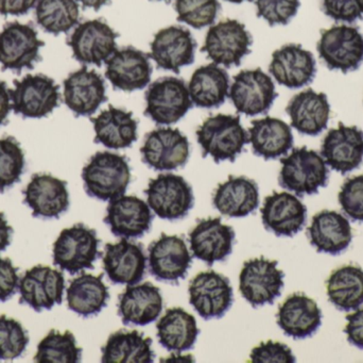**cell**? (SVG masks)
<instances>
[{
  "mask_svg": "<svg viewBox=\"0 0 363 363\" xmlns=\"http://www.w3.org/2000/svg\"><path fill=\"white\" fill-rule=\"evenodd\" d=\"M82 179L87 195L106 202L125 195L131 168L125 156L100 151L83 168Z\"/></svg>",
  "mask_w": 363,
  "mask_h": 363,
  "instance_id": "cell-1",
  "label": "cell"
},
{
  "mask_svg": "<svg viewBox=\"0 0 363 363\" xmlns=\"http://www.w3.org/2000/svg\"><path fill=\"white\" fill-rule=\"evenodd\" d=\"M196 138L203 157L211 156L216 163L234 162L250 143L240 117L230 114H216L205 119L196 130Z\"/></svg>",
  "mask_w": 363,
  "mask_h": 363,
  "instance_id": "cell-2",
  "label": "cell"
},
{
  "mask_svg": "<svg viewBox=\"0 0 363 363\" xmlns=\"http://www.w3.org/2000/svg\"><path fill=\"white\" fill-rule=\"evenodd\" d=\"M281 163L279 185L298 196L313 195L328 185L330 170L324 158L315 151L298 147L281 158Z\"/></svg>",
  "mask_w": 363,
  "mask_h": 363,
  "instance_id": "cell-3",
  "label": "cell"
},
{
  "mask_svg": "<svg viewBox=\"0 0 363 363\" xmlns=\"http://www.w3.org/2000/svg\"><path fill=\"white\" fill-rule=\"evenodd\" d=\"M99 244L96 230L76 224L62 230L53 244V264L72 275L86 269L93 270L96 260L102 256Z\"/></svg>",
  "mask_w": 363,
  "mask_h": 363,
  "instance_id": "cell-4",
  "label": "cell"
},
{
  "mask_svg": "<svg viewBox=\"0 0 363 363\" xmlns=\"http://www.w3.org/2000/svg\"><path fill=\"white\" fill-rule=\"evenodd\" d=\"M317 49L330 70L354 72L363 63V34L352 26H334L321 32Z\"/></svg>",
  "mask_w": 363,
  "mask_h": 363,
  "instance_id": "cell-5",
  "label": "cell"
},
{
  "mask_svg": "<svg viewBox=\"0 0 363 363\" xmlns=\"http://www.w3.org/2000/svg\"><path fill=\"white\" fill-rule=\"evenodd\" d=\"M253 43L245 26L236 19H225L211 26L201 51L217 65L224 67L240 65L249 55Z\"/></svg>",
  "mask_w": 363,
  "mask_h": 363,
  "instance_id": "cell-6",
  "label": "cell"
},
{
  "mask_svg": "<svg viewBox=\"0 0 363 363\" xmlns=\"http://www.w3.org/2000/svg\"><path fill=\"white\" fill-rule=\"evenodd\" d=\"M277 264L279 262L267 259L264 256L243 264L239 289L241 296L254 308L273 305L281 296L285 274L277 268Z\"/></svg>",
  "mask_w": 363,
  "mask_h": 363,
  "instance_id": "cell-7",
  "label": "cell"
},
{
  "mask_svg": "<svg viewBox=\"0 0 363 363\" xmlns=\"http://www.w3.org/2000/svg\"><path fill=\"white\" fill-rule=\"evenodd\" d=\"M12 109L26 119H42L60 104L59 85L45 75H27L10 89Z\"/></svg>",
  "mask_w": 363,
  "mask_h": 363,
  "instance_id": "cell-8",
  "label": "cell"
},
{
  "mask_svg": "<svg viewBox=\"0 0 363 363\" xmlns=\"http://www.w3.org/2000/svg\"><path fill=\"white\" fill-rule=\"evenodd\" d=\"M145 194L155 215L168 221L184 219L194 204L191 185L179 175L161 174L151 179Z\"/></svg>",
  "mask_w": 363,
  "mask_h": 363,
  "instance_id": "cell-9",
  "label": "cell"
},
{
  "mask_svg": "<svg viewBox=\"0 0 363 363\" xmlns=\"http://www.w3.org/2000/svg\"><path fill=\"white\" fill-rule=\"evenodd\" d=\"M145 114L159 125L178 123L192 108L185 81L163 77L150 85L146 92Z\"/></svg>",
  "mask_w": 363,
  "mask_h": 363,
  "instance_id": "cell-10",
  "label": "cell"
},
{
  "mask_svg": "<svg viewBox=\"0 0 363 363\" xmlns=\"http://www.w3.org/2000/svg\"><path fill=\"white\" fill-rule=\"evenodd\" d=\"M44 42L35 28L18 21L6 23L0 31V64L2 70L21 72L32 70L40 60Z\"/></svg>",
  "mask_w": 363,
  "mask_h": 363,
  "instance_id": "cell-11",
  "label": "cell"
},
{
  "mask_svg": "<svg viewBox=\"0 0 363 363\" xmlns=\"http://www.w3.org/2000/svg\"><path fill=\"white\" fill-rule=\"evenodd\" d=\"M230 89L228 96L236 110L249 117L268 112L277 97L274 82L260 68L241 70Z\"/></svg>",
  "mask_w": 363,
  "mask_h": 363,
  "instance_id": "cell-12",
  "label": "cell"
},
{
  "mask_svg": "<svg viewBox=\"0 0 363 363\" xmlns=\"http://www.w3.org/2000/svg\"><path fill=\"white\" fill-rule=\"evenodd\" d=\"M117 38L118 33L106 21L93 19L77 26L67 44L77 61L101 66L117 50Z\"/></svg>",
  "mask_w": 363,
  "mask_h": 363,
  "instance_id": "cell-13",
  "label": "cell"
},
{
  "mask_svg": "<svg viewBox=\"0 0 363 363\" xmlns=\"http://www.w3.org/2000/svg\"><path fill=\"white\" fill-rule=\"evenodd\" d=\"M143 162L155 170H174L183 168L190 156L188 139L179 129L159 128L145 138L140 148Z\"/></svg>",
  "mask_w": 363,
  "mask_h": 363,
  "instance_id": "cell-14",
  "label": "cell"
},
{
  "mask_svg": "<svg viewBox=\"0 0 363 363\" xmlns=\"http://www.w3.org/2000/svg\"><path fill=\"white\" fill-rule=\"evenodd\" d=\"M234 293L228 277L215 271L201 272L189 286V303L202 319H221L230 310Z\"/></svg>",
  "mask_w": 363,
  "mask_h": 363,
  "instance_id": "cell-15",
  "label": "cell"
},
{
  "mask_svg": "<svg viewBox=\"0 0 363 363\" xmlns=\"http://www.w3.org/2000/svg\"><path fill=\"white\" fill-rule=\"evenodd\" d=\"M192 258L185 241L163 234L148 249L149 272L157 281L176 283L185 279Z\"/></svg>",
  "mask_w": 363,
  "mask_h": 363,
  "instance_id": "cell-16",
  "label": "cell"
},
{
  "mask_svg": "<svg viewBox=\"0 0 363 363\" xmlns=\"http://www.w3.org/2000/svg\"><path fill=\"white\" fill-rule=\"evenodd\" d=\"M18 289L19 304L28 305L36 313H40L43 309L50 310L55 305L62 304L65 278L63 273L38 264L21 277Z\"/></svg>",
  "mask_w": 363,
  "mask_h": 363,
  "instance_id": "cell-17",
  "label": "cell"
},
{
  "mask_svg": "<svg viewBox=\"0 0 363 363\" xmlns=\"http://www.w3.org/2000/svg\"><path fill=\"white\" fill-rule=\"evenodd\" d=\"M321 156L332 170L342 175L353 172L363 161V131L339 123L324 136Z\"/></svg>",
  "mask_w": 363,
  "mask_h": 363,
  "instance_id": "cell-18",
  "label": "cell"
},
{
  "mask_svg": "<svg viewBox=\"0 0 363 363\" xmlns=\"http://www.w3.org/2000/svg\"><path fill=\"white\" fill-rule=\"evenodd\" d=\"M23 194L34 217L59 219L69 208L67 183L52 175H33Z\"/></svg>",
  "mask_w": 363,
  "mask_h": 363,
  "instance_id": "cell-19",
  "label": "cell"
},
{
  "mask_svg": "<svg viewBox=\"0 0 363 363\" xmlns=\"http://www.w3.org/2000/svg\"><path fill=\"white\" fill-rule=\"evenodd\" d=\"M106 63V78L115 89L133 92L144 89L150 82L152 75L150 55L135 47L117 49Z\"/></svg>",
  "mask_w": 363,
  "mask_h": 363,
  "instance_id": "cell-20",
  "label": "cell"
},
{
  "mask_svg": "<svg viewBox=\"0 0 363 363\" xmlns=\"http://www.w3.org/2000/svg\"><path fill=\"white\" fill-rule=\"evenodd\" d=\"M269 72L279 85L300 89L313 82L317 63L313 53L302 45L287 44L273 53Z\"/></svg>",
  "mask_w": 363,
  "mask_h": 363,
  "instance_id": "cell-21",
  "label": "cell"
},
{
  "mask_svg": "<svg viewBox=\"0 0 363 363\" xmlns=\"http://www.w3.org/2000/svg\"><path fill=\"white\" fill-rule=\"evenodd\" d=\"M150 48L157 67L179 74L182 67L194 63L196 43L189 30L170 26L155 34Z\"/></svg>",
  "mask_w": 363,
  "mask_h": 363,
  "instance_id": "cell-22",
  "label": "cell"
},
{
  "mask_svg": "<svg viewBox=\"0 0 363 363\" xmlns=\"http://www.w3.org/2000/svg\"><path fill=\"white\" fill-rule=\"evenodd\" d=\"M235 236L233 227L222 223L220 217L201 220L189 232L190 249L194 257L211 266L232 254Z\"/></svg>",
  "mask_w": 363,
  "mask_h": 363,
  "instance_id": "cell-23",
  "label": "cell"
},
{
  "mask_svg": "<svg viewBox=\"0 0 363 363\" xmlns=\"http://www.w3.org/2000/svg\"><path fill=\"white\" fill-rule=\"evenodd\" d=\"M63 85L64 102L76 117H91L108 100L104 79L85 66L68 75Z\"/></svg>",
  "mask_w": 363,
  "mask_h": 363,
  "instance_id": "cell-24",
  "label": "cell"
},
{
  "mask_svg": "<svg viewBox=\"0 0 363 363\" xmlns=\"http://www.w3.org/2000/svg\"><path fill=\"white\" fill-rule=\"evenodd\" d=\"M260 213L264 228L277 237L291 238L306 225V206L288 192L267 196Z\"/></svg>",
  "mask_w": 363,
  "mask_h": 363,
  "instance_id": "cell-25",
  "label": "cell"
},
{
  "mask_svg": "<svg viewBox=\"0 0 363 363\" xmlns=\"http://www.w3.org/2000/svg\"><path fill=\"white\" fill-rule=\"evenodd\" d=\"M152 221L150 207L136 196L123 195L111 200L104 217L112 234L123 239L142 238L150 230Z\"/></svg>",
  "mask_w": 363,
  "mask_h": 363,
  "instance_id": "cell-26",
  "label": "cell"
},
{
  "mask_svg": "<svg viewBox=\"0 0 363 363\" xmlns=\"http://www.w3.org/2000/svg\"><path fill=\"white\" fill-rule=\"evenodd\" d=\"M146 268L147 256L142 244L127 239H121L116 244H106L104 270L114 285H138L144 278Z\"/></svg>",
  "mask_w": 363,
  "mask_h": 363,
  "instance_id": "cell-27",
  "label": "cell"
},
{
  "mask_svg": "<svg viewBox=\"0 0 363 363\" xmlns=\"http://www.w3.org/2000/svg\"><path fill=\"white\" fill-rule=\"evenodd\" d=\"M118 298V315L125 325H149L157 321L163 310L161 291L149 281L128 286Z\"/></svg>",
  "mask_w": 363,
  "mask_h": 363,
  "instance_id": "cell-28",
  "label": "cell"
},
{
  "mask_svg": "<svg viewBox=\"0 0 363 363\" xmlns=\"http://www.w3.org/2000/svg\"><path fill=\"white\" fill-rule=\"evenodd\" d=\"M286 112L294 129L305 136H317L328 128L330 104L326 94L307 89L290 99Z\"/></svg>",
  "mask_w": 363,
  "mask_h": 363,
  "instance_id": "cell-29",
  "label": "cell"
},
{
  "mask_svg": "<svg viewBox=\"0 0 363 363\" xmlns=\"http://www.w3.org/2000/svg\"><path fill=\"white\" fill-rule=\"evenodd\" d=\"M277 324L286 336L303 340L313 336L322 325V311L313 298L292 294L279 306Z\"/></svg>",
  "mask_w": 363,
  "mask_h": 363,
  "instance_id": "cell-30",
  "label": "cell"
},
{
  "mask_svg": "<svg viewBox=\"0 0 363 363\" xmlns=\"http://www.w3.org/2000/svg\"><path fill=\"white\" fill-rule=\"evenodd\" d=\"M311 244L318 253L337 256L345 251L353 240L351 224L336 211L323 210L313 217L307 229Z\"/></svg>",
  "mask_w": 363,
  "mask_h": 363,
  "instance_id": "cell-31",
  "label": "cell"
},
{
  "mask_svg": "<svg viewBox=\"0 0 363 363\" xmlns=\"http://www.w3.org/2000/svg\"><path fill=\"white\" fill-rule=\"evenodd\" d=\"M213 204L221 215L228 217H245L253 213L259 205L257 183L247 177H228L220 183L213 196Z\"/></svg>",
  "mask_w": 363,
  "mask_h": 363,
  "instance_id": "cell-32",
  "label": "cell"
},
{
  "mask_svg": "<svg viewBox=\"0 0 363 363\" xmlns=\"http://www.w3.org/2000/svg\"><path fill=\"white\" fill-rule=\"evenodd\" d=\"M249 134L253 153L264 160L277 159L287 155L294 147L291 128L275 117H267L252 121Z\"/></svg>",
  "mask_w": 363,
  "mask_h": 363,
  "instance_id": "cell-33",
  "label": "cell"
},
{
  "mask_svg": "<svg viewBox=\"0 0 363 363\" xmlns=\"http://www.w3.org/2000/svg\"><path fill=\"white\" fill-rule=\"evenodd\" d=\"M91 121L95 129V143L108 148H128L138 140V121L131 112L123 109L110 106Z\"/></svg>",
  "mask_w": 363,
  "mask_h": 363,
  "instance_id": "cell-34",
  "label": "cell"
},
{
  "mask_svg": "<svg viewBox=\"0 0 363 363\" xmlns=\"http://www.w3.org/2000/svg\"><path fill=\"white\" fill-rule=\"evenodd\" d=\"M230 76L217 64L211 63L194 70L188 85L190 99L199 108H218L225 102Z\"/></svg>",
  "mask_w": 363,
  "mask_h": 363,
  "instance_id": "cell-35",
  "label": "cell"
},
{
  "mask_svg": "<svg viewBox=\"0 0 363 363\" xmlns=\"http://www.w3.org/2000/svg\"><path fill=\"white\" fill-rule=\"evenodd\" d=\"M157 330L160 345L177 354L191 350L200 332L194 315L180 307L167 309Z\"/></svg>",
  "mask_w": 363,
  "mask_h": 363,
  "instance_id": "cell-36",
  "label": "cell"
},
{
  "mask_svg": "<svg viewBox=\"0 0 363 363\" xmlns=\"http://www.w3.org/2000/svg\"><path fill=\"white\" fill-rule=\"evenodd\" d=\"M110 293L104 283V274L99 276L82 273L70 281L67 289V305L70 310L83 318L93 317L106 307Z\"/></svg>",
  "mask_w": 363,
  "mask_h": 363,
  "instance_id": "cell-37",
  "label": "cell"
},
{
  "mask_svg": "<svg viewBox=\"0 0 363 363\" xmlns=\"http://www.w3.org/2000/svg\"><path fill=\"white\" fill-rule=\"evenodd\" d=\"M152 339L144 334L133 332H114L102 347L104 363H151L155 354L151 349Z\"/></svg>",
  "mask_w": 363,
  "mask_h": 363,
  "instance_id": "cell-38",
  "label": "cell"
},
{
  "mask_svg": "<svg viewBox=\"0 0 363 363\" xmlns=\"http://www.w3.org/2000/svg\"><path fill=\"white\" fill-rule=\"evenodd\" d=\"M330 302L340 311L357 310L363 305V270L357 266L337 269L326 281Z\"/></svg>",
  "mask_w": 363,
  "mask_h": 363,
  "instance_id": "cell-39",
  "label": "cell"
},
{
  "mask_svg": "<svg viewBox=\"0 0 363 363\" xmlns=\"http://www.w3.org/2000/svg\"><path fill=\"white\" fill-rule=\"evenodd\" d=\"M78 0H38L35 18L38 25L53 36L72 30L79 23Z\"/></svg>",
  "mask_w": 363,
  "mask_h": 363,
  "instance_id": "cell-40",
  "label": "cell"
},
{
  "mask_svg": "<svg viewBox=\"0 0 363 363\" xmlns=\"http://www.w3.org/2000/svg\"><path fill=\"white\" fill-rule=\"evenodd\" d=\"M82 349L77 347L70 332L51 330L38 347L34 362L40 363H77L81 362Z\"/></svg>",
  "mask_w": 363,
  "mask_h": 363,
  "instance_id": "cell-41",
  "label": "cell"
},
{
  "mask_svg": "<svg viewBox=\"0 0 363 363\" xmlns=\"http://www.w3.org/2000/svg\"><path fill=\"white\" fill-rule=\"evenodd\" d=\"M25 153L13 136L0 139V193L21 180L25 170Z\"/></svg>",
  "mask_w": 363,
  "mask_h": 363,
  "instance_id": "cell-42",
  "label": "cell"
},
{
  "mask_svg": "<svg viewBox=\"0 0 363 363\" xmlns=\"http://www.w3.org/2000/svg\"><path fill=\"white\" fill-rule=\"evenodd\" d=\"M178 21L196 29L213 25L221 6L218 0H176Z\"/></svg>",
  "mask_w": 363,
  "mask_h": 363,
  "instance_id": "cell-43",
  "label": "cell"
},
{
  "mask_svg": "<svg viewBox=\"0 0 363 363\" xmlns=\"http://www.w3.org/2000/svg\"><path fill=\"white\" fill-rule=\"evenodd\" d=\"M29 343L27 330L16 320L0 317V360L21 357Z\"/></svg>",
  "mask_w": 363,
  "mask_h": 363,
  "instance_id": "cell-44",
  "label": "cell"
},
{
  "mask_svg": "<svg viewBox=\"0 0 363 363\" xmlns=\"http://www.w3.org/2000/svg\"><path fill=\"white\" fill-rule=\"evenodd\" d=\"M300 6V0H256L258 16L270 26L287 25Z\"/></svg>",
  "mask_w": 363,
  "mask_h": 363,
  "instance_id": "cell-45",
  "label": "cell"
},
{
  "mask_svg": "<svg viewBox=\"0 0 363 363\" xmlns=\"http://www.w3.org/2000/svg\"><path fill=\"white\" fill-rule=\"evenodd\" d=\"M338 198L343 212L353 221L363 223V175L345 180Z\"/></svg>",
  "mask_w": 363,
  "mask_h": 363,
  "instance_id": "cell-46",
  "label": "cell"
},
{
  "mask_svg": "<svg viewBox=\"0 0 363 363\" xmlns=\"http://www.w3.org/2000/svg\"><path fill=\"white\" fill-rule=\"evenodd\" d=\"M322 10L334 21L353 23L363 18V0H322Z\"/></svg>",
  "mask_w": 363,
  "mask_h": 363,
  "instance_id": "cell-47",
  "label": "cell"
},
{
  "mask_svg": "<svg viewBox=\"0 0 363 363\" xmlns=\"http://www.w3.org/2000/svg\"><path fill=\"white\" fill-rule=\"evenodd\" d=\"M251 362L253 363H294L296 362L291 350L284 343L267 341L254 347Z\"/></svg>",
  "mask_w": 363,
  "mask_h": 363,
  "instance_id": "cell-48",
  "label": "cell"
},
{
  "mask_svg": "<svg viewBox=\"0 0 363 363\" xmlns=\"http://www.w3.org/2000/svg\"><path fill=\"white\" fill-rule=\"evenodd\" d=\"M18 269L9 258H0V303L10 300L18 288Z\"/></svg>",
  "mask_w": 363,
  "mask_h": 363,
  "instance_id": "cell-49",
  "label": "cell"
},
{
  "mask_svg": "<svg viewBox=\"0 0 363 363\" xmlns=\"http://www.w3.org/2000/svg\"><path fill=\"white\" fill-rule=\"evenodd\" d=\"M347 324L345 332L347 341L354 347L363 350V308L357 309L355 313L347 315Z\"/></svg>",
  "mask_w": 363,
  "mask_h": 363,
  "instance_id": "cell-50",
  "label": "cell"
},
{
  "mask_svg": "<svg viewBox=\"0 0 363 363\" xmlns=\"http://www.w3.org/2000/svg\"><path fill=\"white\" fill-rule=\"evenodd\" d=\"M38 4V0H0V14L25 15Z\"/></svg>",
  "mask_w": 363,
  "mask_h": 363,
  "instance_id": "cell-51",
  "label": "cell"
},
{
  "mask_svg": "<svg viewBox=\"0 0 363 363\" xmlns=\"http://www.w3.org/2000/svg\"><path fill=\"white\" fill-rule=\"evenodd\" d=\"M10 89L6 87L4 81L0 80V126L6 124L10 114L12 104H11Z\"/></svg>",
  "mask_w": 363,
  "mask_h": 363,
  "instance_id": "cell-52",
  "label": "cell"
},
{
  "mask_svg": "<svg viewBox=\"0 0 363 363\" xmlns=\"http://www.w3.org/2000/svg\"><path fill=\"white\" fill-rule=\"evenodd\" d=\"M13 228L9 225L4 213L0 212V251H4L12 240Z\"/></svg>",
  "mask_w": 363,
  "mask_h": 363,
  "instance_id": "cell-53",
  "label": "cell"
},
{
  "mask_svg": "<svg viewBox=\"0 0 363 363\" xmlns=\"http://www.w3.org/2000/svg\"><path fill=\"white\" fill-rule=\"evenodd\" d=\"M79 2H81L83 8L87 9H94L95 11L100 10L102 6H106L110 0H78Z\"/></svg>",
  "mask_w": 363,
  "mask_h": 363,
  "instance_id": "cell-54",
  "label": "cell"
},
{
  "mask_svg": "<svg viewBox=\"0 0 363 363\" xmlns=\"http://www.w3.org/2000/svg\"><path fill=\"white\" fill-rule=\"evenodd\" d=\"M225 1L233 2V4H241L243 1H253V0H225Z\"/></svg>",
  "mask_w": 363,
  "mask_h": 363,
  "instance_id": "cell-55",
  "label": "cell"
},
{
  "mask_svg": "<svg viewBox=\"0 0 363 363\" xmlns=\"http://www.w3.org/2000/svg\"><path fill=\"white\" fill-rule=\"evenodd\" d=\"M157 1H170V0H157Z\"/></svg>",
  "mask_w": 363,
  "mask_h": 363,
  "instance_id": "cell-56",
  "label": "cell"
}]
</instances>
